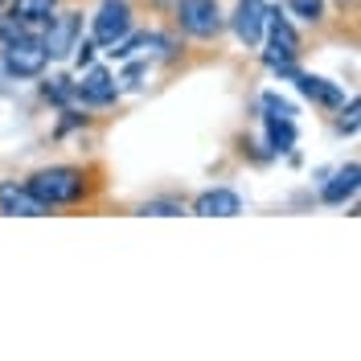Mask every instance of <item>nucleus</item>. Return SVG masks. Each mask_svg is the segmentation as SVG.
<instances>
[{"label": "nucleus", "instance_id": "obj_15", "mask_svg": "<svg viewBox=\"0 0 361 361\" xmlns=\"http://www.w3.org/2000/svg\"><path fill=\"white\" fill-rule=\"evenodd\" d=\"M263 119V144L275 157H288L295 148V119H279V115H259Z\"/></svg>", "mask_w": 361, "mask_h": 361}, {"label": "nucleus", "instance_id": "obj_2", "mask_svg": "<svg viewBox=\"0 0 361 361\" xmlns=\"http://www.w3.org/2000/svg\"><path fill=\"white\" fill-rule=\"evenodd\" d=\"M304 58V37L295 21L288 17L283 4H267V21H263V42H259V62L267 70L288 66V62H300Z\"/></svg>", "mask_w": 361, "mask_h": 361}, {"label": "nucleus", "instance_id": "obj_13", "mask_svg": "<svg viewBox=\"0 0 361 361\" xmlns=\"http://www.w3.org/2000/svg\"><path fill=\"white\" fill-rule=\"evenodd\" d=\"M37 94H42L45 107L62 111V107H78V82L74 74H49V78H37Z\"/></svg>", "mask_w": 361, "mask_h": 361}, {"label": "nucleus", "instance_id": "obj_21", "mask_svg": "<svg viewBox=\"0 0 361 361\" xmlns=\"http://www.w3.org/2000/svg\"><path fill=\"white\" fill-rule=\"evenodd\" d=\"M94 58H99V45H94V37H90V33H82V37H78V45L70 49V66H74V70H87V66H94Z\"/></svg>", "mask_w": 361, "mask_h": 361}, {"label": "nucleus", "instance_id": "obj_17", "mask_svg": "<svg viewBox=\"0 0 361 361\" xmlns=\"http://www.w3.org/2000/svg\"><path fill=\"white\" fill-rule=\"evenodd\" d=\"M87 128H94V111L90 107H62L58 123H54V140H66V135L87 132Z\"/></svg>", "mask_w": 361, "mask_h": 361}, {"label": "nucleus", "instance_id": "obj_20", "mask_svg": "<svg viewBox=\"0 0 361 361\" xmlns=\"http://www.w3.org/2000/svg\"><path fill=\"white\" fill-rule=\"evenodd\" d=\"M259 111L263 115H279V119H295V103L292 99H283L279 90H263V94H259Z\"/></svg>", "mask_w": 361, "mask_h": 361}, {"label": "nucleus", "instance_id": "obj_11", "mask_svg": "<svg viewBox=\"0 0 361 361\" xmlns=\"http://www.w3.org/2000/svg\"><path fill=\"white\" fill-rule=\"evenodd\" d=\"M295 90H300V99H308L312 107L320 111H337L341 103H345V87L333 82V78H324V74H308V70H295Z\"/></svg>", "mask_w": 361, "mask_h": 361}, {"label": "nucleus", "instance_id": "obj_9", "mask_svg": "<svg viewBox=\"0 0 361 361\" xmlns=\"http://www.w3.org/2000/svg\"><path fill=\"white\" fill-rule=\"evenodd\" d=\"M357 189H361V164L357 160H345L341 169L320 177V205L341 209V205L357 202Z\"/></svg>", "mask_w": 361, "mask_h": 361}, {"label": "nucleus", "instance_id": "obj_5", "mask_svg": "<svg viewBox=\"0 0 361 361\" xmlns=\"http://www.w3.org/2000/svg\"><path fill=\"white\" fill-rule=\"evenodd\" d=\"M135 29V0H99V8L90 13V37L107 54L115 42H123Z\"/></svg>", "mask_w": 361, "mask_h": 361}, {"label": "nucleus", "instance_id": "obj_16", "mask_svg": "<svg viewBox=\"0 0 361 361\" xmlns=\"http://www.w3.org/2000/svg\"><path fill=\"white\" fill-rule=\"evenodd\" d=\"M283 8L292 21L308 25V29H320L329 21V0H283Z\"/></svg>", "mask_w": 361, "mask_h": 361}, {"label": "nucleus", "instance_id": "obj_25", "mask_svg": "<svg viewBox=\"0 0 361 361\" xmlns=\"http://www.w3.org/2000/svg\"><path fill=\"white\" fill-rule=\"evenodd\" d=\"M4 4H8V0H0V8H4Z\"/></svg>", "mask_w": 361, "mask_h": 361}, {"label": "nucleus", "instance_id": "obj_14", "mask_svg": "<svg viewBox=\"0 0 361 361\" xmlns=\"http://www.w3.org/2000/svg\"><path fill=\"white\" fill-rule=\"evenodd\" d=\"M58 8H62V0H8V4H4V13H8L13 21L29 25L33 33H42V25L49 21Z\"/></svg>", "mask_w": 361, "mask_h": 361}, {"label": "nucleus", "instance_id": "obj_18", "mask_svg": "<svg viewBox=\"0 0 361 361\" xmlns=\"http://www.w3.org/2000/svg\"><path fill=\"white\" fill-rule=\"evenodd\" d=\"M333 115H337V119H333L337 135L353 140V135H357V128H361V99H357V94H349V99H345V103H341Z\"/></svg>", "mask_w": 361, "mask_h": 361}, {"label": "nucleus", "instance_id": "obj_10", "mask_svg": "<svg viewBox=\"0 0 361 361\" xmlns=\"http://www.w3.org/2000/svg\"><path fill=\"white\" fill-rule=\"evenodd\" d=\"M243 209H247L243 193H238V189H230V185L202 189V193L189 202V214H197V218H238Z\"/></svg>", "mask_w": 361, "mask_h": 361}, {"label": "nucleus", "instance_id": "obj_24", "mask_svg": "<svg viewBox=\"0 0 361 361\" xmlns=\"http://www.w3.org/2000/svg\"><path fill=\"white\" fill-rule=\"evenodd\" d=\"M341 4H357V0H341Z\"/></svg>", "mask_w": 361, "mask_h": 361}, {"label": "nucleus", "instance_id": "obj_8", "mask_svg": "<svg viewBox=\"0 0 361 361\" xmlns=\"http://www.w3.org/2000/svg\"><path fill=\"white\" fill-rule=\"evenodd\" d=\"M263 21H267V0H234V13L226 17V29L238 37L243 49H259Z\"/></svg>", "mask_w": 361, "mask_h": 361}, {"label": "nucleus", "instance_id": "obj_12", "mask_svg": "<svg viewBox=\"0 0 361 361\" xmlns=\"http://www.w3.org/2000/svg\"><path fill=\"white\" fill-rule=\"evenodd\" d=\"M0 214H4V218H49L54 209L37 202L25 180L8 177V180H0Z\"/></svg>", "mask_w": 361, "mask_h": 361}, {"label": "nucleus", "instance_id": "obj_23", "mask_svg": "<svg viewBox=\"0 0 361 361\" xmlns=\"http://www.w3.org/2000/svg\"><path fill=\"white\" fill-rule=\"evenodd\" d=\"M152 4H157V8H164V13H169V8H173L177 0H152Z\"/></svg>", "mask_w": 361, "mask_h": 361}, {"label": "nucleus", "instance_id": "obj_3", "mask_svg": "<svg viewBox=\"0 0 361 361\" xmlns=\"http://www.w3.org/2000/svg\"><path fill=\"white\" fill-rule=\"evenodd\" d=\"M169 21L185 42H218L226 33V8L222 0H177L169 8Z\"/></svg>", "mask_w": 361, "mask_h": 361}, {"label": "nucleus", "instance_id": "obj_6", "mask_svg": "<svg viewBox=\"0 0 361 361\" xmlns=\"http://www.w3.org/2000/svg\"><path fill=\"white\" fill-rule=\"evenodd\" d=\"M37 37H42L45 54H49V66H54V62H70V49L82 37V13H78V8H58V13L42 25Z\"/></svg>", "mask_w": 361, "mask_h": 361}, {"label": "nucleus", "instance_id": "obj_22", "mask_svg": "<svg viewBox=\"0 0 361 361\" xmlns=\"http://www.w3.org/2000/svg\"><path fill=\"white\" fill-rule=\"evenodd\" d=\"M238 152H243L247 160H255V164H271V160H275V152H271L267 144H263V140H250V135L238 140Z\"/></svg>", "mask_w": 361, "mask_h": 361}, {"label": "nucleus", "instance_id": "obj_19", "mask_svg": "<svg viewBox=\"0 0 361 361\" xmlns=\"http://www.w3.org/2000/svg\"><path fill=\"white\" fill-rule=\"evenodd\" d=\"M140 218H180L185 214V202L180 197H148V202L135 205Z\"/></svg>", "mask_w": 361, "mask_h": 361}, {"label": "nucleus", "instance_id": "obj_7", "mask_svg": "<svg viewBox=\"0 0 361 361\" xmlns=\"http://www.w3.org/2000/svg\"><path fill=\"white\" fill-rule=\"evenodd\" d=\"M78 107H90V111H103V107H115L119 99H123V90H119V82H115V74L107 66H87L78 70Z\"/></svg>", "mask_w": 361, "mask_h": 361}, {"label": "nucleus", "instance_id": "obj_4", "mask_svg": "<svg viewBox=\"0 0 361 361\" xmlns=\"http://www.w3.org/2000/svg\"><path fill=\"white\" fill-rule=\"evenodd\" d=\"M45 70H49V54H45L37 33L0 45V74H4V82H37Z\"/></svg>", "mask_w": 361, "mask_h": 361}, {"label": "nucleus", "instance_id": "obj_1", "mask_svg": "<svg viewBox=\"0 0 361 361\" xmlns=\"http://www.w3.org/2000/svg\"><path fill=\"white\" fill-rule=\"evenodd\" d=\"M25 185L49 209H78V205L94 202L99 173L90 164H42V169H33L25 177Z\"/></svg>", "mask_w": 361, "mask_h": 361}]
</instances>
